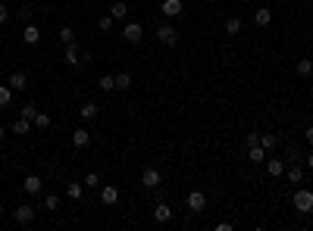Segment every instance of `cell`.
<instances>
[{"label": "cell", "instance_id": "4", "mask_svg": "<svg viewBox=\"0 0 313 231\" xmlns=\"http://www.w3.org/2000/svg\"><path fill=\"white\" fill-rule=\"evenodd\" d=\"M156 41L172 47V44H179V32H175L172 25H156Z\"/></svg>", "mask_w": 313, "mask_h": 231}, {"label": "cell", "instance_id": "39", "mask_svg": "<svg viewBox=\"0 0 313 231\" xmlns=\"http://www.w3.org/2000/svg\"><path fill=\"white\" fill-rule=\"evenodd\" d=\"M307 169H313V150L307 153Z\"/></svg>", "mask_w": 313, "mask_h": 231}, {"label": "cell", "instance_id": "12", "mask_svg": "<svg viewBox=\"0 0 313 231\" xmlns=\"http://www.w3.org/2000/svg\"><path fill=\"white\" fill-rule=\"evenodd\" d=\"M22 41H25L28 47H35L38 41H41V28H38L35 22H25V28H22Z\"/></svg>", "mask_w": 313, "mask_h": 231}, {"label": "cell", "instance_id": "34", "mask_svg": "<svg viewBox=\"0 0 313 231\" xmlns=\"http://www.w3.org/2000/svg\"><path fill=\"white\" fill-rule=\"evenodd\" d=\"M113 22H116V19H113L110 13H106V16H101V19H97V25H101V32H110V28H113Z\"/></svg>", "mask_w": 313, "mask_h": 231}, {"label": "cell", "instance_id": "31", "mask_svg": "<svg viewBox=\"0 0 313 231\" xmlns=\"http://www.w3.org/2000/svg\"><path fill=\"white\" fill-rule=\"evenodd\" d=\"M66 194H69L72 200H82V194H85V185H78V182H75V185H69V187H66Z\"/></svg>", "mask_w": 313, "mask_h": 231}, {"label": "cell", "instance_id": "10", "mask_svg": "<svg viewBox=\"0 0 313 231\" xmlns=\"http://www.w3.org/2000/svg\"><path fill=\"white\" fill-rule=\"evenodd\" d=\"M154 222H156V225H166V222H172V206H169V203H163V200H160V203L154 206Z\"/></svg>", "mask_w": 313, "mask_h": 231}, {"label": "cell", "instance_id": "7", "mask_svg": "<svg viewBox=\"0 0 313 231\" xmlns=\"http://www.w3.org/2000/svg\"><path fill=\"white\" fill-rule=\"evenodd\" d=\"M13 219H16L19 225H32V222H35V206H28V203L16 206V209H13Z\"/></svg>", "mask_w": 313, "mask_h": 231}, {"label": "cell", "instance_id": "30", "mask_svg": "<svg viewBox=\"0 0 313 231\" xmlns=\"http://www.w3.org/2000/svg\"><path fill=\"white\" fill-rule=\"evenodd\" d=\"M276 144H279V138H276V135H260V147H263V150H272Z\"/></svg>", "mask_w": 313, "mask_h": 231}, {"label": "cell", "instance_id": "8", "mask_svg": "<svg viewBox=\"0 0 313 231\" xmlns=\"http://www.w3.org/2000/svg\"><path fill=\"white\" fill-rule=\"evenodd\" d=\"M101 203L104 206H116L119 203V187L116 185H101Z\"/></svg>", "mask_w": 313, "mask_h": 231}, {"label": "cell", "instance_id": "37", "mask_svg": "<svg viewBox=\"0 0 313 231\" xmlns=\"http://www.w3.org/2000/svg\"><path fill=\"white\" fill-rule=\"evenodd\" d=\"M6 22H9V9L0 3V25H6Z\"/></svg>", "mask_w": 313, "mask_h": 231}, {"label": "cell", "instance_id": "32", "mask_svg": "<svg viewBox=\"0 0 313 231\" xmlns=\"http://www.w3.org/2000/svg\"><path fill=\"white\" fill-rule=\"evenodd\" d=\"M44 209H53V213H56V209H60V197H56V194H47V197H44Z\"/></svg>", "mask_w": 313, "mask_h": 231}, {"label": "cell", "instance_id": "20", "mask_svg": "<svg viewBox=\"0 0 313 231\" xmlns=\"http://www.w3.org/2000/svg\"><path fill=\"white\" fill-rule=\"evenodd\" d=\"M116 91H132V75H129V72H119V75H116Z\"/></svg>", "mask_w": 313, "mask_h": 231}, {"label": "cell", "instance_id": "40", "mask_svg": "<svg viewBox=\"0 0 313 231\" xmlns=\"http://www.w3.org/2000/svg\"><path fill=\"white\" fill-rule=\"evenodd\" d=\"M3 135H6V128H3V125H0V140H3Z\"/></svg>", "mask_w": 313, "mask_h": 231}, {"label": "cell", "instance_id": "24", "mask_svg": "<svg viewBox=\"0 0 313 231\" xmlns=\"http://www.w3.org/2000/svg\"><path fill=\"white\" fill-rule=\"evenodd\" d=\"M97 88H101L104 94H110V91H116V75H104L101 82H97Z\"/></svg>", "mask_w": 313, "mask_h": 231}, {"label": "cell", "instance_id": "2", "mask_svg": "<svg viewBox=\"0 0 313 231\" xmlns=\"http://www.w3.org/2000/svg\"><path fill=\"white\" fill-rule=\"evenodd\" d=\"M63 59H66V66L78 69L82 63H88V53H85V50L78 47V41H75V44H66V53H63Z\"/></svg>", "mask_w": 313, "mask_h": 231}, {"label": "cell", "instance_id": "3", "mask_svg": "<svg viewBox=\"0 0 313 231\" xmlns=\"http://www.w3.org/2000/svg\"><path fill=\"white\" fill-rule=\"evenodd\" d=\"M160 185H163L160 169H156V166H148V169L141 172V187H148V190H160Z\"/></svg>", "mask_w": 313, "mask_h": 231}, {"label": "cell", "instance_id": "35", "mask_svg": "<svg viewBox=\"0 0 313 231\" xmlns=\"http://www.w3.org/2000/svg\"><path fill=\"white\" fill-rule=\"evenodd\" d=\"M19 19H22V22H32V19H35V6H22V9H19Z\"/></svg>", "mask_w": 313, "mask_h": 231}, {"label": "cell", "instance_id": "36", "mask_svg": "<svg viewBox=\"0 0 313 231\" xmlns=\"http://www.w3.org/2000/svg\"><path fill=\"white\" fill-rule=\"evenodd\" d=\"M244 144H248V147H257V144H260V132H251L248 138H244Z\"/></svg>", "mask_w": 313, "mask_h": 231}, {"label": "cell", "instance_id": "21", "mask_svg": "<svg viewBox=\"0 0 313 231\" xmlns=\"http://www.w3.org/2000/svg\"><path fill=\"white\" fill-rule=\"evenodd\" d=\"M13 88H9V85H0V109H3V106H9V103H13Z\"/></svg>", "mask_w": 313, "mask_h": 231}, {"label": "cell", "instance_id": "41", "mask_svg": "<svg viewBox=\"0 0 313 231\" xmlns=\"http://www.w3.org/2000/svg\"><path fill=\"white\" fill-rule=\"evenodd\" d=\"M310 97H313V91H310Z\"/></svg>", "mask_w": 313, "mask_h": 231}, {"label": "cell", "instance_id": "1", "mask_svg": "<svg viewBox=\"0 0 313 231\" xmlns=\"http://www.w3.org/2000/svg\"><path fill=\"white\" fill-rule=\"evenodd\" d=\"M291 203H295L298 213L310 216V213H313V190H310V187H298V190H295V197H291Z\"/></svg>", "mask_w": 313, "mask_h": 231}, {"label": "cell", "instance_id": "16", "mask_svg": "<svg viewBox=\"0 0 313 231\" xmlns=\"http://www.w3.org/2000/svg\"><path fill=\"white\" fill-rule=\"evenodd\" d=\"M78 116H82L85 122H94V119L101 116V106H97V103H85L82 109H78Z\"/></svg>", "mask_w": 313, "mask_h": 231}, {"label": "cell", "instance_id": "14", "mask_svg": "<svg viewBox=\"0 0 313 231\" xmlns=\"http://www.w3.org/2000/svg\"><path fill=\"white\" fill-rule=\"evenodd\" d=\"M6 85L13 88V91H25V88H28V75L25 72H13V75L6 78Z\"/></svg>", "mask_w": 313, "mask_h": 231}, {"label": "cell", "instance_id": "18", "mask_svg": "<svg viewBox=\"0 0 313 231\" xmlns=\"http://www.w3.org/2000/svg\"><path fill=\"white\" fill-rule=\"evenodd\" d=\"M266 172L272 178H282V172H285V163L282 159H266Z\"/></svg>", "mask_w": 313, "mask_h": 231}, {"label": "cell", "instance_id": "25", "mask_svg": "<svg viewBox=\"0 0 313 231\" xmlns=\"http://www.w3.org/2000/svg\"><path fill=\"white\" fill-rule=\"evenodd\" d=\"M60 41H63V44H75V28H72V25H63V28H60Z\"/></svg>", "mask_w": 313, "mask_h": 231}, {"label": "cell", "instance_id": "23", "mask_svg": "<svg viewBox=\"0 0 313 231\" xmlns=\"http://www.w3.org/2000/svg\"><path fill=\"white\" fill-rule=\"evenodd\" d=\"M248 159H254V163H266V150H263L260 144L257 147H248Z\"/></svg>", "mask_w": 313, "mask_h": 231}, {"label": "cell", "instance_id": "13", "mask_svg": "<svg viewBox=\"0 0 313 231\" xmlns=\"http://www.w3.org/2000/svg\"><path fill=\"white\" fill-rule=\"evenodd\" d=\"M88 144H91V132H88V128H75V132H72V147L85 150Z\"/></svg>", "mask_w": 313, "mask_h": 231}, {"label": "cell", "instance_id": "26", "mask_svg": "<svg viewBox=\"0 0 313 231\" xmlns=\"http://www.w3.org/2000/svg\"><path fill=\"white\" fill-rule=\"evenodd\" d=\"M295 72H298L301 78H307V75L313 72V63H310V59H298V66H295Z\"/></svg>", "mask_w": 313, "mask_h": 231}, {"label": "cell", "instance_id": "11", "mask_svg": "<svg viewBox=\"0 0 313 231\" xmlns=\"http://www.w3.org/2000/svg\"><path fill=\"white\" fill-rule=\"evenodd\" d=\"M160 13H163L166 19H179V16L185 13V6H182V0H163Z\"/></svg>", "mask_w": 313, "mask_h": 231}, {"label": "cell", "instance_id": "9", "mask_svg": "<svg viewBox=\"0 0 313 231\" xmlns=\"http://www.w3.org/2000/svg\"><path fill=\"white\" fill-rule=\"evenodd\" d=\"M22 190L28 197H38L44 190V182H41V175H25V182H22Z\"/></svg>", "mask_w": 313, "mask_h": 231}, {"label": "cell", "instance_id": "17", "mask_svg": "<svg viewBox=\"0 0 313 231\" xmlns=\"http://www.w3.org/2000/svg\"><path fill=\"white\" fill-rule=\"evenodd\" d=\"M9 132H13V135H32V122H28V119H22V116H19L16 122L9 125Z\"/></svg>", "mask_w": 313, "mask_h": 231}, {"label": "cell", "instance_id": "28", "mask_svg": "<svg viewBox=\"0 0 313 231\" xmlns=\"http://www.w3.org/2000/svg\"><path fill=\"white\" fill-rule=\"evenodd\" d=\"M226 32H229V35H238V32H241V19H238V16L226 19Z\"/></svg>", "mask_w": 313, "mask_h": 231}, {"label": "cell", "instance_id": "15", "mask_svg": "<svg viewBox=\"0 0 313 231\" xmlns=\"http://www.w3.org/2000/svg\"><path fill=\"white\" fill-rule=\"evenodd\" d=\"M254 22H257L260 28H266V25L272 22V9H266V6H257V9H254Z\"/></svg>", "mask_w": 313, "mask_h": 231}, {"label": "cell", "instance_id": "5", "mask_svg": "<svg viewBox=\"0 0 313 231\" xmlns=\"http://www.w3.org/2000/svg\"><path fill=\"white\" fill-rule=\"evenodd\" d=\"M185 206H188L191 213H204V209H207V194H204V190H191Z\"/></svg>", "mask_w": 313, "mask_h": 231}, {"label": "cell", "instance_id": "19", "mask_svg": "<svg viewBox=\"0 0 313 231\" xmlns=\"http://www.w3.org/2000/svg\"><path fill=\"white\" fill-rule=\"evenodd\" d=\"M110 16L113 19H125L129 16V3H125V0H116V3L110 6Z\"/></svg>", "mask_w": 313, "mask_h": 231}, {"label": "cell", "instance_id": "22", "mask_svg": "<svg viewBox=\"0 0 313 231\" xmlns=\"http://www.w3.org/2000/svg\"><path fill=\"white\" fill-rule=\"evenodd\" d=\"M285 178H288L291 185H301V182H304V169H301V166H291L288 172H285Z\"/></svg>", "mask_w": 313, "mask_h": 231}, {"label": "cell", "instance_id": "38", "mask_svg": "<svg viewBox=\"0 0 313 231\" xmlns=\"http://www.w3.org/2000/svg\"><path fill=\"white\" fill-rule=\"evenodd\" d=\"M304 135H307V144H313V125L307 128V132H304Z\"/></svg>", "mask_w": 313, "mask_h": 231}, {"label": "cell", "instance_id": "33", "mask_svg": "<svg viewBox=\"0 0 313 231\" xmlns=\"http://www.w3.org/2000/svg\"><path fill=\"white\" fill-rule=\"evenodd\" d=\"M82 185H85V187H101V175H97V172H88Z\"/></svg>", "mask_w": 313, "mask_h": 231}, {"label": "cell", "instance_id": "6", "mask_svg": "<svg viewBox=\"0 0 313 231\" xmlns=\"http://www.w3.org/2000/svg\"><path fill=\"white\" fill-rule=\"evenodd\" d=\"M122 38L129 44H138L141 38H144V28H141V22H125V28H122Z\"/></svg>", "mask_w": 313, "mask_h": 231}, {"label": "cell", "instance_id": "29", "mask_svg": "<svg viewBox=\"0 0 313 231\" xmlns=\"http://www.w3.org/2000/svg\"><path fill=\"white\" fill-rule=\"evenodd\" d=\"M35 128L47 132V128H51V116H47V113H38V116H35Z\"/></svg>", "mask_w": 313, "mask_h": 231}, {"label": "cell", "instance_id": "27", "mask_svg": "<svg viewBox=\"0 0 313 231\" xmlns=\"http://www.w3.org/2000/svg\"><path fill=\"white\" fill-rule=\"evenodd\" d=\"M19 116H22V119H28V122H35V116H38V106H35V103H25L22 109H19Z\"/></svg>", "mask_w": 313, "mask_h": 231}]
</instances>
